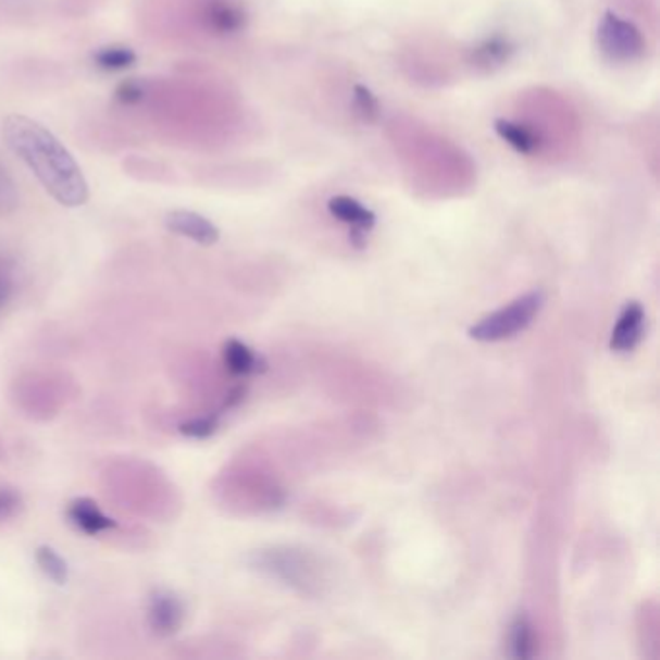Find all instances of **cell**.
<instances>
[{
	"label": "cell",
	"instance_id": "obj_7",
	"mask_svg": "<svg viewBox=\"0 0 660 660\" xmlns=\"http://www.w3.org/2000/svg\"><path fill=\"white\" fill-rule=\"evenodd\" d=\"M66 520L71 523L72 527L78 528L79 533L84 535H99L103 531L116 527L115 520H111L109 515H105L98 502H94L91 498H76L69 503L66 508Z\"/></svg>",
	"mask_w": 660,
	"mask_h": 660
},
{
	"label": "cell",
	"instance_id": "obj_9",
	"mask_svg": "<svg viewBox=\"0 0 660 660\" xmlns=\"http://www.w3.org/2000/svg\"><path fill=\"white\" fill-rule=\"evenodd\" d=\"M223 362L235 376H252V374H262L267 370V362L238 339L225 341Z\"/></svg>",
	"mask_w": 660,
	"mask_h": 660
},
{
	"label": "cell",
	"instance_id": "obj_4",
	"mask_svg": "<svg viewBox=\"0 0 660 660\" xmlns=\"http://www.w3.org/2000/svg\"><path fill=\"white\" fill-rule=\"evenodd\" d=\"M146 618L151 634L158 637H173L185 625V602L173 590L155 589L148 600Z\"/></svg>",
	"mask_w": 660,
	"mask_h": 660
},
{
	"label": "cell",
	"instance_id": "obj_16",
	"mask_svg": "<svg viewBox=\"0 0 660 660\" xmlns=\"http://www.w3.org/2000/svg\"><path fill=\"white\" fill-rule=\"evenodd\" d=\"M221 416H223V411L188 419L185 423L178 424V432L186 438H192V440H208V438H212L215 432L220 431Z\"/></svg>",
	"mask_w": 660,
	"mask_h": 660
},
{
	"label": "cell",
	"instance_id": "obj_13",
	"mask_svg": "<svg viewBox=\"0 0 660 660\" xmlns=\"http://www.w3.org/2000/svg\"><path fill=\"white\" fill-rule=\"evenodd\" d=\"M511 53H513V45L508 39L493 37L476 47L473 51V62L481 69H496L502 66L503 62L510 61Z\"/></svg>",
	"mask_w": 660,
	"mask_h": 660
},
{
	"label": "cell",
	"instance_id": "obj_3",
	"mask_svg": "<svg viewBox=\"0 0 660 660\" xmlns=\"http://www.w3.org/2000/svg\"><path fill=\"white\" fill-rule=\"evenodd\" d=\"M599 45L608 59L618 62L634 61L645 49L642 32L625 20L608 12L599 26Z\"/></svg>",
	"mask_w": 660,
	"mask_h": 660
},
{
	"label": "cell",
	"instance_id": "obj_10",
	"mask_svg": "<svg viewBox=\"0 0 660 660\" xmlns=\"http://www.w3.org/2000/svg\"><path fill=\"white\" fill-rule=\"evenodd\" d=\"M327 210L335 220L344 221L347 225H351L352 229L369 233L376 225L374 212H370L369 208H364L361 202L349 196H335L327 203Z\"/></svg>",
	"mask_w": 660,
	"mask_h": 660
},
{
	"label": "cell",
	"instance_id": "obj_15",
	"mask_svg": "<svg viewBox=\"0 0 660 660\" xmlns=\"http://www.w3.org/2000/svg\"><path fill=\"white\" fill-rule=\"evenodd\" d=\"M36 563L39 570L43 572L47 580H51L54 585H66L69 583V563L64 562L54 548L51 546H39L36 550Z\"/></svg>",
	"mask_w": 660,
	"mask_h": 660
},
{
	"label": "cell",
	"instance_id": "obj_6",
	"mask_svg": "<svg viewBox=\"0 0 660 660\" xmlns=\"http://www.w3.org/2000/svg\"><path fill=\"white\" fill-rule=\"evenodd\" d=\"M645 334V310L637 300L625 304L610 337V349L617 352L634 351Z\"/></svg>",
	"mask_w": 660,
	"mask_h": 660
},
{
	"label": "cell",
	"instance_id": "obj_19",
	"mask_svg": "<svg viewBox=\"0 0 660 660\" xmlns=\"http://www.w3.org/2000/svg\"><path fill=\"white\" fill-rule=\"evenodd\" d=\"M115 98L123 105H136L144 98V86L136 79H124L116 88Z\"/></svg>",
	"mask_w": 660,
	"mask_h": 660
},
{
	"label": "cell",
	"instance_id": "obj_2",
	"mask_svg": "<svg viewBox=\"0 0 660 660\" xmlns=\"http://www.w3.org/2000/svg\"><path fill=\"white\" fill-rule=\"evenodd\" d=\"M545 304V295L533 291L513 300L508 307L496 310L490 316L483 317L478 324L469 329V335L475 341H502L508 337L520 334L531 322L537 317L538 312Z\"/></svg>",
	"mask_w": 660,
	"mask_h": 660
},
{
	"label": "cell",
	"instance_id": "obj_12",
	"mask_svg": "<svg viewBox=\"0 0 660 660\" xmlns=\"http://www.w3.org/2000/svg\"><path fill=\"white\" fill-rule=\"evenodd\" d=\"M136 61L138 57L128 45H107L94 53V64L103 72L128 71Z\"/></svg>",
	"mask_w": 660,
	"mask_h": 660
},
{
	"label": "cell",
	"instance_id": "obj_14",
	"mask_svg": "<svg viewBox=\"0 0 660 660\" xmlns=\"http://www.w3.org/2000/svg\"><path fill=\"white\" fill-rule=\"evenodd\" d=\"M510 655L513 659L527 660L535 655V634L525 614L513 620L510 627Z\"/></svg>",
	"mask_w": 660,
	"mask_h": 660
},
{
	"label": "cell",
	"instance_id": "obj_8",
	"mask_svg": "<svg viewBox=\"0 0 660 660\" xmlns=\"http://www.w3.org/2000/svg\"><path fill=\"white\" fill-rule=\"evenodd\" d=\"M203 20H206V26L217 36H233L247 26L245 10L227 0L210 2L203 10Z\"/></svg>",
	"mask_w": 660,
	"mask_h": 660
},
{
	"label": "cell",
	"instance_id": "obj_5",
	"mask_svg": "<svg viewBox=\"0 0 660 660\" xmlns=\"http://www.w3.org/2000/svg\"><path fill=\"white\" fill-rule=\"evenodd\" d=\"M165 227L178 237L190 238L202 247H212L220 240V229L212 221L190 210H173L165 215Z\"/></svg>",
	"mask_w": 660,
	"mask_h": 660
},
{
	"label": "cell",
	"instance_id": "obj_18",
	"mask_svg": "<svg viewBox=\"0 0 660 660\" xmlns=\"http://www.w3.org/2000/svg\"><path fill=\"white\" fill-rule=\"evenodd\" d=\"M354 107H357L359 115H361L364 121L374 123V121L378 119V99L374 98L372 91H370L369 88H364V86H354Z\"/></svg>",
	"mask_w": 660,
	"mask_h": 660
},
{
	"label": "cell",
	"instance_id": "obj_11",
	"mask_svg": "<svg viewBox=\"0 0 660 660\" xmlns=\"http://www.w3.org/2000/svg\"><path fill=\"white\" fill-rule=\"evenodd\" d=\"M494 128H496V133H498V136L503 141L510 144L513 150L525 153V155L537 153L540 150V146H543L540 136L533 128L525 126V124L510 123V121L500 119V121L494 123Z\"/></svg>",
	"mask_w": 660,
	"mask_h": 660
},
{
	"label": "cell",
	"instance_id": "obj_20",
	"mask_svg": "<svg viewBox=\"0 0 660 660\" xmlns=\"http://www.w3.org/2000/svg\"><path fill=\"white\" fill-rule=\"evenodd\" d=\"M22 508V496L14 488H0V521L9 520Z\"/></svg>",
	"mask_w": 660,
	"mask_h": 660
},
{
	"label": "cell",
	"instance_id": "obj_17",
	"mask_svg": "<svg viewBox=\"0 0 660 660\" xmlns=\"http://www.w3.org/2000/svg\"><path fill=\"white\" fill-rule=\"evenodd\" d=\"M20 192L18 186L7 173V169L0 165V217H7L18 210Z\"/></svg>",
	"mask_w": 660,
	"mask_h": 660
},
{
	"label": "cell",
	"instance_id": "obj_1",
	"mask_svg": "<svg viewBox=\"0 0 660 660\" xmlns=\"http://www.w3.org/2000/svg\"><path fill=\"white\" fill-rule=\"evenodd\" d=\"M2 138L53 200L64 208H79L88 202L86 176L71 151L47 126L29 116L10 115L2 123Z\"/></svg>",
	"mask_w": 660,
	"mask_h": 660
}]
</instances>
